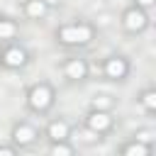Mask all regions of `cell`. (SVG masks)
<instances>
[{
    "instance_id": "d6986e66",
    "label": "cell",
    "mask_w": 156,
    "mask_h": 156,
    "mask_svg": "<svg viewBox=\"0 0 156 156\" xmlns=\"http://www.w3.org/2000/svg\"><path fill=\"white\" fill-rule=\"evenodd\" d=\"M139 2H141V5H151L154 0H139Z\"/></svg>"
},
{
    "instance_id": "e0dca14e",
    "label": "cell",
    "mask_w": 156,
    "mask_h": 156,
    "mask_svg": "<svg viewBox=\"0 0 156 156\" xmlns=\"http://www.w3.org/2000/svg\"><path fill=\"white\" fill-rule=\"evenodd\" d=\"M80 136H83V139H88V141H90V139H95V134H93V132H83Z\"/></svg>"
},
{
    "instance_id": "ffe728a7",
    "label": "cell",
    "mask_w": 156,
    "mask_h": 156,
    "mask_svg": "<svg viewBox=\"0 0 156 156\" xmlns=\"http://www.w3.org/2000/svg\"><path fill=\"white\" fill-rule=\"evenodd\" d=\"M49 2H58V0H49Z\"/></svg>"
},
{
    "instance_id": "9c48e42d",
    "label": "cell",
    "mask_w": 156,
    "mask_h": 156,
    "mask_svg": "<svg viewBox=\"0 0 156 156\" xmlns=\"http://www.w3.org/2000/svg\"><path fill=\"white\" fill-rule=\"evenodd\" d=\"M49 132H51V136H54V139H63V136H66V124L56 122V124H51V129H49Z\"/></svg>"
},
{
    "instance_id": "6da1fadb",
    "label": "cell",
    "mask_w": 156,
    "mask_h": 156,
    "mask_svg": "<svg viewBox=\"0 0 156 156\" xmlns=\"http://www.w3.org/2000/svg\"><path fill=\"white\" fill-rule=\"evenodd\" d=\"M61 39L63 41H68V44H83V41H88L90 39V29L88 27H66L63 32H61Z\"/></svg>"
},
{
    "instance_id": "7a4b0ae2",
    "label": "cell",
    "mask_w": 156,
    "mask_h": 156,
    "mask_svg": "<svg viewBox=\"0 0 156 156\" xmlns=\"http://www.w3.org/2000/svg\"><path fill=\"white\" fill-rule=\"evenodd\" d=\"M49 100H51V95H49V90H46V88H34V90H32V105H34L37 110L46 107V105H49Z\"/></svg>"
},
{
    "instance_id": "9a60e30c",
    "label": "cell",
    "mask_w": 156,
    "mask_h": 156,
    "mask_svg": "<svg viewBox=\"0 0 156 156\" xmlns=\"http://www.w3.org/2000/svg\"><path fill=\"white\" fill-rule=\"evenodd\" d=\"M95 105H98V107H107V105H110V100H107V98H98V100H95Z\"/></svg>"
},
{
    "instance_id": "3957f363",
    "label": "cell",
    "mask_w": 156,
    "mask_h": 156,
    "mask_svg": "<svg viewBox=\"0 0 156 156\" xmlns=\"http://www.w3.org/2000/svg\"><path fill=\"white\" fill-rule=\"evenodd\" d=\"M124 24H127L129 29H141V27H144V15H141V12H127Z\"/></svg>"
},
{
    "instance_id": "7c38bea8",
    "label": "cell",
    "mask_w": 156,
    "mask_h": 156,
    "mask_svg": "<svg viewBox=\"0 0 156 156\" xmlns=\"http://www.w3.org/2000/svg\"><path fill=\"white\" fill-rule=\"evenodd\" d=\"M127 154H129V156H144V154H146V146L134 144V146H129V149H127Z\"/></svg>"
},
{
    "instance_id": "8992f818",
    "label": "cell",
    "mask_w": 156,
    "mask_h": 156,
    "mask_svg": "<svg viewBox=\"0 0 156 156\" xmlns=\"http://www.w3.org/2000/svg\"><path fill=\"white\" fill-rule=\"evenodd\" d=\"M5 61H7L10 66H20V63L24 61V54H22L20 49H10V51H7V56H5Z\"/></svg>"
},
{
    "instance_id": "52a82bcc",
    "label": "cell",
    "mask_w": 156,
    "mask_h": 156,
    "mask_svg": "<svg viewBox=\"0 0 156 156\" xmlns=\"http://www.w3.org/2000/svg\"><path fill=\"white\" fill-rule=\"evenodd\" d=\"M15 136H17V141L27 144V141H32V139H34V132H32L29 127H20V129L15 132Z\"/></svg>"
},
{
    "instance_id": "5bb4252c",
    "label": "cell",
    "mask_w": 156,
    "mask_h": 156,
    "mask_svg": "<svg viewBox=\"0 0 156 156\" xmlns=\"http://www.w3.org/2000/svg\"><path fill=\"white\" fill-rule=\"evenodd\" d=\"M71 149L68 146H54V156H68Z\"/></svg>"
},
{
    "instance_id": "4fadbf2b",
    "label": "cell",
    "mask_w": 156,
    "mask_h": 156,
    "mask_svg": "<svg viewBox=\"0 0 156 156\" xmlns=\"http://www.w3.org/2000/svg\"><path fill=\"white\" fill-rule=\"evenodd\" d=\"M144 105H146V107H156V95H154V93H146V95H144Z\"/></svg>"
},
{
    "instance_id": "ac0fdd59",
    "label": "cell",
    "mask_w": 156,
    "mask_h": 156,
    "mask_svg": "<svg viewBox=\"0 0 156 156\" xmlns=\"http://www.w3.org/2000/svg\"><path fill=\"white\" fill-rule=\"evenodd\" d=\"M10 154H12L10 149H0V156H10Z\"/></svg>"
},
{
    "instance_id": "ba28073f",
    "label": "cell",
    "mask_w": 156,
    "mask_h": 156,
    "mask_svg": "<svg viewBox=\"0 0 156 156\" xmlns=\"http://www.w3.org/2000/svg\"><path fill=\"white\" fill-rule=\"evenodd\" d=\"M85 73V66L80 63V61H73V63H68V76L71 78H80Z\"/></svg>"
},
{
    "instance_id": "277c9868",
    "label": "cell",
    "mask_w": 156,
    "mask_h": 156,
    "mask_svg": "<svg viewBox=\"0 0 156 156\" xmlns=\"http://www.w3.org/2000/svg\"><path fill=\"white\" fill-rule=\"evenodd\" d=\"M90 127L98 129V132H100V129H107V127H110V117H107V115H93V117H90Z\"/></svg>"
},
{
    "instance_id": "2e32d148",
    "label": "cell",
    "mask_w": 156,
    "mask_h": 156,
    "mask_svg": "<svg viewBox=\"0 0 156 156\" xmlns=\"http://www.w3.org/2000/svg\"><path fill=\"white\" fill-rule=\"evenodd\" d=\"M136 139H139V141H151V134H149V132H141Z\"/></svg>"
},
{
    "instance_id": "8fae6325",
    "label": "cell",
    "mask_w": 156,
    "mask_h": 156,
    "mask_svg": "<svg viewBox=\"0 0 156 156\" xmlns=\"http://www.w3.org/2000/svg\"><path fill=\"white\" fill-rule=\"evenodd\" d=\"M12 34H15V27H12L10 22H2V24H0V37L7 39V37H12Z\"/></svg>"
},
{
    "instance_id": "30bf717a",
    "label": "cell",
    "mask_w": 156,
    "mask_h": 156,
    "mask_svg": "<svg viewBox=\"0 0 156 156\" xmlns=\"http://www.w3.org/2000/svg\"><path fill=\"white\" fill-rule=\"evenodd\" d=\"M27 12H29L32 17H39V15H44V5L34 0V2H29V7H27Z\"/></svg>"
},
{
    "instance_id": "5b68a950",
    "label": "cell",
    "mask_w": 156,
    "mask_h": 156,
    "mask_svg": "<svg viewBox=\"0 0 156 156\" xmlns=\"http://www.w3.org/2000/svg\"><path fill=\"white\" fill-rule=\"evenodd\" d=\"M107 73H110L112 78H119V76L124 73V63H122L119 58H112V61L107 63Z\"/></svg>"
}]
</instances>
